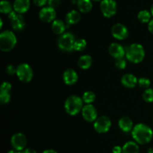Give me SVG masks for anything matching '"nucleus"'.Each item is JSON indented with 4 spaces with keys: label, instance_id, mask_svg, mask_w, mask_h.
Instances as JSON below:
<instances>
[{
    "label": "nucleus",
    "instance_id": "nucleus-1",
    "mask_svg": "<svg viewBox=\"0 0 153 153\" xmlns=\"http://www.w3.org/2000/svg\"><path fill=\"white\" fill-rule=\"evenodd\" d=\"M131 134L136 143L142 145L147 144L152 140L153 131L146 124L138 123L133 128Z\"/></svg>",
    "mask_w": 153,
    "mask_h": 153
},
{
    "label": "nucleus",
    "instance_id": "nucleus-2",
    "mask_svg": "<svg viewBox=\"0 0 153 153\" xmlns=\"http://www.w3.org/2000/svg\"><path fill=\"white\" fill-rule=\"evenodd\" d=\"M126 56L128 61L134 64L142 62L145 58V50L143 46L139 43L130 45L126 52Z\"/></svg>",
    "mask_w": 153,
    "mask_h": 153
},
{
    "label": "nucleus",
    "instance_id": "nucleus-3",
    "mask_svg": "<svg viewBox=\"0 0 153 153\" xmlns=\"http://www.w3.org/2000/svg\"><path fill=\"white\" fill-rule=\"evenodd\" d=\"M83 100L77 96H70L66 100L64 108L66 112L71 116H75L82 111L83 108Z\"/></svg>",
    "mask_w": 153,
    "mask_h": 153
},
{
    "label": "nucleus",
    "instance_id": "nucleus-4",
    "mask_svg": "<svg viewBox=\"0 0 153 153\" xmlns=\"http://www.w3.org/2000/svg\"><path fill=\"white\" fill-rule=\"evenodd\" d=\"M16 44V37L13 31L6 30L0 34V49L2 52H10Z\"/></svg>",
    "mask_w": 153,
    "mask_h": 153
},
{
    "label": "nucleus",
    "instance_id": "nucleus-5",
    "mask_svg": "<svg viewBox=\"0 0 153 153\" xmlns=\"http://www.w3.org/2000/svg\"><path fill=\"white\" fill-rule=\"evenodd\" d=\"M76 40L73 34L66 32L61 35L58 41V46L60 49L64 52H71L74 50V43Z\"/></svg>",
    "mask_w": 153,
    "mask_h": 153
},
{
    "label": "nucleus",
    "instance_id": "nucleus-6",
    "mask_svg": "<svg viewBox=\"0 0 153 153\" xmlns=\"http://www.w3.org/2000/svg\"><path fill=\"white\" fill-rule=\"evenodd\" d=\"M16 76L19 81L24 83H28L31 82L33 78V70L29 64H21L16 67Z\"/></svg>",
    "mask_w": 153,
    "mask_h": 153
},
{
    "label": "nucleus",
    "instance_id": "nucleus-7",
    "mask_svg": "<svg viewBox=\"0 0 153 153\" xmlns=\"http://www.w3.org/2000/svg\"><path fill=\"white\" fill-rule=\"evenodd\" d=\"M100 9L103 16L110 18L116 14L117 5L114 0H102L100 3Z\"/></svg>",
    "mask_w": 153,
    "mask_h": 153
},
{
    "label": "nucleus",
    "instance_id": "nucleus-8",
    "mask_svg": "<svg viewBox=\"0 0 153 153\" xmlns=\"http://www.w3.org/2000/svg\"><path fill=\"white\" fill-rule=\"evenodd\" d=\"M111 127V121L106 116H102L97 118L94 123V128L97 132L104 134L108 132Z\"/></svg>",
    "mask_w": 153,
    "mask_h": 153
},
{
    "label": "nucleus",
    "instance_id": "nucleus-9",
    "mask_svg": "<svg viewBox=\"0 0 153 153\" xmlns=\"http://www.w3.org/2000/svg\"><path fill=\"white\" fill-rule=\"evenodd\" d=\"M11 146L15 150L22 152L24 150L27 144L26 137L22 133H16L13 134L10 139Z\"/></svg>",
    "mask_w": 153,
    "mask_h": 153
},
{
    "label": "nucleus",
    "instance_id": "nucleus-10",
    "mask_svg": "<svg viewBox=\"0 0 153 153\" xmlns=\"http://www.w3.org/2000/svg\"><path fill=\"white\" fill-rule=\"evenodd\" d=\"M8 17L10 20L12 28L16 31H21L25 28V22L22 14L17 13L16 11L13 10L8 14Z\"/></svg>",
    "mask_w": 153,
    "mask_h": 153
},
{
    "label": "nucleus",
    "instance_id": "nucleus-11",
    "mask_svg": "<svg viewBox=\"0 0 153 153\" xmlns=\"http://www.w3.org/2000/svg\"><path fill=\"white\" fill-rule=\"evenodd\" d=\"M112 36L119 40H125L128 36V30L126 27L121 23H116L111 28Z\"/></svg>",
    "mask_w": 153,
    "mask_h": 153
},
{
    "label": "nucleus",
    "instance_id": "nucleus-12",
    "mask_svg": "<svg viewBox=\"0 0 153 153\" xmlns=\"http://www.w3.org/2000/svg\"><path fill=\"white\" fill-rule=\"evenodd\" d=\"M56 11L55 8L51 7H43L39 12V18L43 22H52L55 20Z\"/></svg>",
    "mask_w": 153,
    "mask_h": 153
},
{
    "label": "nucleus",
    "instance_id": "nucleus-13",
    "mask_svg": "<svg viewBox=\"0 0 153 153\" xmlns=\"http://www.w3.org/2000/svg\"><path fill=\"white\" fill-rule=\"evenodd\" d=\"M82 114L84 119L88 122H95L97 119V111L93 105H86L83 107Z\"/></svg>",
    "mask_w": 153,
    "mask_h": 153
},
{
    "label": "nucleus",
    "instance_id": "nucleus-14",
    "mask_svg": "<svg viewBox=\"0 0 153 153\" xmlns=\"http://www.w3.org/2000/svg\"><path fill=\"white\" fill-rule=\"evenodd\" d=\"M108 52L114 58L118 60L124 58L126 52L122 45L118 43H113L109 46Z\"/></svg>",
    "mask_w": 153,
    "mask_h": 153
},
{
    "label": "nucleus",
    "instance_id": "nucleus-15",
    "mask_svg": "<svg viewBox=\"0 0 153 153\" xmlns=\"http://www.w3.org/2000/svg\"><path fill=\"white\" fill-rule=\"evenodd\" d=\"M30 0H14L13 7L14 11L19 14H22L28 11L30 8Z\"/></svg>",
    "mask_w": 153,
    "mask_h": 153
},
{
    "label": "nucleus",
    "instance_id": "nucleus-16",
    "mask_svg": "<svg viewBox=\"0 0 153 153\" xmlns=\"http://www.w3.org/2000/svg\"><path fill=\"white\" fill-rule=\"evenodd\" d=\"M63 80L67 85H73L78 81V74L73 69H68L65 70L63 74Z\"/></svg>",
    "mask_w": 153,
    "mask_h": 153
},
{
    "label": "nucleus",
    "instance_id": "nucleus-17",
    "mask_svg": "<svg viewBox=\"0 0 153 153\" xmlns=\"http://www.w3.org/2000/svg\"><path fill=\"white\" fill-rule=\"evenodd\" d=\"M121 83L127 88H134L138 84V80L135 76L130 73H127L123 76L121 79Z\"/></svg>",
    "mask_w": 153,
    "mask_h": 153
},
{
    "label": "nucleus",
    "instance_id": "nucleus-18",
    "mask_svg": "<svg viewBox=\"0 0 153 153\" xmlns=\"http://www.w3.org/2000/svg\"><path fill=\"white\" fill-rule=\"evenodd\" d=\"M120 128L122 130L123 132L128 133L130 131H132L133 129V122L128 117H123L120 118L118 122Z\"/></svg>",
    "mask_w": 153,
    "mask_h": 153
},
{
    "label": "nucleus",
    "instance_id": "nucleus-19",
    "mask_svg": "<svg viewBox=\"0 0 153 153\" xmlns=\"http://www.w3.org/2000/svg\"><path fill=\"white\" fill-rule=\"evenodd\" d=\"M81 19V15L78 10H73L67 13L66 16V22L68 25H75Z\"/></svg>",
    "mask_w": 153,
    "mask_h": 153
},
{
    "label": "nucleus",
    "instance_id": "nucleus-20",
    "mask_svg": "<svg viewBox=\"0 0 153 153\" xmlns=\"http://www.w3.org/2000/svg\"><path fill=\"white\" fill-rule=\"evenodd\" d=\"M66 29V25L62 20L60 19H55L52 23V30L55 34L58 35H62L64 34Z\"/></svg>",
    "mask_w": 153,
    "mask_h": 153
},
{
    "label": "nucleus",
    "instance_id": "nucleus-21",
    "mask_svg": "<svg viewBox=\"0 0 153 153\" xmlns=\"http://www.w3.org/2000/svg\"><path fill=\"white\" fill-rule=\"evenodd\" d=\"M92 63V57L88 55H84L79 58L78 61V65L82 70H88L91 67Z\"/></svg>",
    "mask_w": 153,
    "mask_h": 153
},
{
    "label": "nucleus",
    "instance_id": "nucleus-22",
    "mask_svg": "<svg viewBox=\"0 0 153 153\" xmlns=\"http://www.w3.org/2000/svg\"><path fill=\"white\" fill-rule=\"evenodd\" d=\"M77 6L82 13H88L92 10L93 4L91 0H77Z\"/></svg>",
    "mask_w": 153,
    "mask_h": 153
},
{
    "label": "nucleus",
    "instance_id": "nucleus-23",
    "mask_svg": "<svg viewBox=\"0 0 153 153\" xmlns=\"http://www.w3.org/2000/svg\"><path fill=\"white\" fill-rule=\"evenodd\" d=\"M122 148V153H139V146L136 142H127Z\"/></svg>",
    "mask_w": 153,
    "mask_h": 153
},
{
    "label": "nucleus",
    "instance_id": "nucleus-24",
    "mask_svg": "<svg viewBox=\"0 0 153 153\" xmlns=\"http://www.w3.org/2000/svg\"><path fill=\"white\" fill-rule=\"evenodd\" d=\"M151 12L146 10H140L137 14V19L142 23H149L151 19Z\"/></svg>",
    "mask_w": 153,
    "mask_h": 153
},
{
    "label": "nucleus",
    "instance_id": "nucleus-25",
    "mask_svg": "<svg viewBox=\"0 0 153 153\" xmlns=\"http://www.w3.org/2000/svg\"><path fill=\"white\" fill-rule=\"evenodd\" d=\"M13 7H12L11 4L9 1H6V0H2L0 2V11L1 13H4V14H9L13 11Z\"/></svg>",
    "mask_w": 153,
    "mask_h": 153
},
{
    "label": "nucleus",
    "instance_id": "nucleus-26",
    "mask_svg": "<svg viewBox=\"0 0 153 153\" xmlns=\"http://www.w3.org/2000/svg\"><path fill=\"white\" fill-rule=\"evenodd\" d=\"M96 100V94L93 91H86L82 96V100L87 105L91 104Z\"/></svg>",
    "mask_w": 153,
    "mask_h": 153
},
{
    "label": "nucleus",
    "instance_id": "nucleus-27",
    "mask_svg": "<svg viewBox=\"0 0 153 153\" xmlns=\"http://www.w3.org/2000/svg\"><path fill=\"white\" fill-rule=\"evenodd\" d=\"M87 46V42L85 39H78L76 40L74 43V50L78 52H82L84 49H85Z\"/></svg>",
    "mask_w": 153,
    "mask_h": 153
},
{
    "label": "nucleus",
    "instance_id": "nucleus-28",
    "mask_svg": "<svg viewBox=\"0 0 153 153\" xmlns=\"http://www.w3.org/2000/svg\"><path fill=\"white\" fill-rule=\"evenodd\" d=\"M143 99L146 102H153V89L148 88L143 94Z\"/></svg>",
    "mask_w": 153,
    "mask_h": 153
},
{
    "label": "nucleus",
    "instance_id": "nucleus-29",
    "mask_svg": "<svg viewBox=\"0 0 153 153\" xmlns=\"http://www.w3.org/2000/svg\"><path fill=\"white\" fill-rule=\"evenodd\" d=\"M150 84V80L149 79H147V78L142 77L138 79V85L140 86V88H143V89H148Z\"/></svg>",
    "mask_w": 153,
    "mask_h": 153
},
{
    "label": "nucleus",
    "instance_id": "nucleus-30",
    "mask_svg": "<svg viewBox=\"0 0 153 153\" xmlns=\"http://www.w3.org/2000/svg\"><path fill=\"white\" fill-rule=\"evenodd\" d=\"M10 93L0 92V102L1 104H7L10 102Z\"/></svg>",
    "mask_w": 153,
    "mask_h": 153
},
{
    "label": "nucleus",
    "instance_id": "nucleus-31",
    "mask_svg": "<svg viewBox=\"0 0 153 153\" xmlns=\"http://www.w3.org/2000/svg\"><path fill=\"white\" fill-rule=\"evenodd\" d=\"M11 85L7 82H4L1 86V92L2 93H10L11 90Z\"/></svg>",
    "mask_w": 153,
    "mask_h": 153
},
{
    "label": "nucleus",
    "instance_id": "nucleus-32",
    "mask_svg": "<svg viewBox=\"0 0 153 153\" xmlns=\"http://www.w3.org/2000/svg\"><path fill=\"white\" fill-rule=\"evenodd\" d=\"M116 67L117 68L120 69V70H124L126 67V61L124 58L117 60Z\"/></svg>",
    "mask_w": 153,
    "mask_h": 153
},
{
    "label": "nucleus",
    "instance_id": "nucleus-33",
    "mask_svg": "<svg viewBox=\"0 0 153 153\" xmlns=\"http://www.w3.org/2000/svg\"><path fill=\"white\" fill-rule=\"evenodd\" d=\"M48 4H49V7L55 8L60 5L61 0H48Z\"/></svg>",
    "mask_w": 153,
    "mask_h": 153
},
{
    "label": "nucleus",
    "instance_id": "nucleus-34",
    "mask_svg": "<svg viewBox=\"0 0 153 153\" xmlns=\"http://www.w3.org/2000/svg\"><path fill=\"white\" fill-rule=\"evenodd\" d=\"M6 72L9 75H14L16 73V68L13 65H8L6 67Z\"/></svg>",
    "mask_w": 153,
    "mask_h": 153
},
{
    "label": "nucleus",
    "instance_id": "nucleus-35",
    "mask_svg": "<svg viewBox=\"0 0 153 153\" xmlns=\"http://www.w3.org/2000/svg\"><path fill=\"white\" fill-rule=\"evenodd\" d=\"M33 1L38 7H42L47 3L48 0H33Z\"/></svg>",
    "mask_w": 153,
    "mask_h": 153
},
{
    "label": "nucleus",
    "instance_id": "nucleus-36",
    "mask_svg": "<svg viewBox=\"0 0 153 153\" xmlns=\"http://www.w3.org/2000/svg\"><path fill=\"white\" fill-rule=\"evenodd\" d=\"M123 148L120 147V146H115L112 149V152L113 153H122Z\"/></svg>",
    "mask_w": 153,
    "mask_h": 153
},
{
    "label": "nucleus",
    "instance_id": "nucleus-37",
    "mask_svg": "<svg viewBox=\"0 0 153 153\" xmlns=\"http://www.w3.org/2000/svg\"><path fill=\"white\" fill-rule=\"evenodd\" d=\"M148 29H149V32L153 34V19H151L150 22L148 23Z\"/></svg>",
    "mask_w": 153,
    "mask_h": 153
},
{
    "label": "nucleus",
    "instance_id": "nucleus-38",
    "mask_svg": "<svg viewBox=\"0 0 153 153\" xmlns=\"http://www.w3.org/2000/svg\"><path fill=\"white\" fill-rule=\"evenodd\" d=\"M21 152H22V153H37V152H36L34 149H30V148H28V149H24V150H22Z\"/></svg>",
    "mask_w": 153,
    "mask_h": 153
},
{
    "label": "nucleus",
    "instance_id": "nucleus-39",
    "mask_svg": "<svg viewBox=\"0 0 153 153\" xmlns=\"http://www.w3.org/2000/svg\"><path fill=\"white\" fill-rule=\"evenodd\" d=\"M43 153H58L56 151L53 150V149H46V150L43 151Z\"/></svg>",
    "mask_w": 153,
    "mask_h": 153
},
{
    "label": "nucleus",
    "instance_id": "nucleus-40",
    "mask_svg": "<svg viewBox=\"0 0 153 153\" xmlns=\"http://www.w3.org/2000/svg\"><path fill=\"white\" fill-rule=\"evenodd\" d=\"M7 153H22L21 152H19V151H16V150H10Z\"/></svg>",
    "mask_w": 153,
    "mask_h": 153
},
{
    "label": "nucleus",
    "instance_id": "nucleus-41",
    "mask_svg": "<svg viewBox=\"0 0 153 153\" xmlns=\"http://www.w3.org/2000/svg\"><path fill=\"white\" fill-rule=\"evenodd\" d=\"M147 153H153V148H149V149H148Z\"/></svg>",
    "mask_w": 153,
    "mask_h": 153
},
{
    "label": "nucleus",
    "instance_id": "nucleus-42",
    "mask_svg": "<svg viewBox=\"0 0 153 153\" xmlns=\"http://www.w3.org/2000/svg\"><path fill=\"white\" fill-rule=\"evenodd\" d=\"M2 24H3V22H2V19H0V28H2Z\"/></svg>",
    "mask_w": 153,
    "mask_h": 153
},
{
    "label": "nucleus",
    "instance_id": "nucleus-43",
    "mask_svg": "<svg viewBox=\"0 0 153 153\" xmlns=\"http://www.w3.org/2000/svg\"><path fill=\"white\" fill-rule=\"evenodd\" d=\"M150 12H151V14L153 16V4L152 5V7H151V9H150Z\"/></svg>",
    "mask_w": 153,
    "mask_h": 153
},
{
    "label": "nucleus",
    "instance_id": "nucleus-44",
    "mask_svg": "<svg viewBox=\"0 0 153 153\" xmlns=\"http://www.w3.org/2000/svg\"><path fill=\"white\" fill-rule=\"evenodd\" d=\"M93 1H102V0H93Z\"/></svg>",
    "mask_w": 153,
    "mask_h": 153
}]
</instances>
